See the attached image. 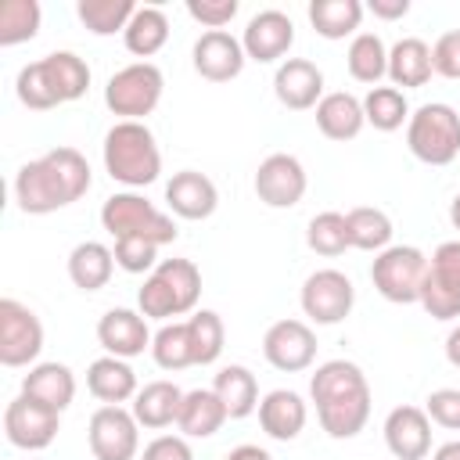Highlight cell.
<instances>
[{"label":"cell","mask_w":460,"mask_h":460,"mask_svg":"<svg viewBox=\"0 0 460 460\" xmlns=\"http://www.w3.org/2000/svg\"><path fill=\"white\" fill-rule=\"evenodd\" d=\"M90 162L75 147H54L25 162L14 176V201L25 216H50L90 190Z\"/></svg>","instance_id":"6da1fadb"},{"label":"cell","mask_w":460,"mask_h":460,"mask_svg":"<svg viewBox=\"0 0 460 460\" xmlns=\"http://www.w3.org/2000/svg\"><path fill=\"white\" fill-rule=\"evenodd\" d=\"M316 420L331 438H356L370 420V385L352 359H327L309 377Z\"/></svg>","instance_id":"7a4b0ae2"},{"label":"cell","mask_w":460,"mask_h":460,"mask_svg":"<svg viewBox=\"0 0 460 460\" xmlns=\"http://www.w3.org/2000/svg\"><path fill=\"white\" fill-rule=\"evenodd\" d=\"M90 90V65L72 50H54L25 65L14 79V93L32 111H50L58 104L79 101Z\"/></svg>","instance_id":"3957f363"},{"label":"cell","mask_w":460,"mask_h":460,"mask_svg":"<svg viewBox=\"0 0 460 460\" xmlns=\"http://www.w3.org/2000/svg\"><path fill=\"white\" fill-rule=\"evenodd\" d=\"M104 169L122 187H147L162 172V151L144 122H115L104 133Z\"/></svg>","instance_id":"277c9868"},{"label":"cell","mask_w":460,"mask_h":460,"mask_svg":"<svg viewBox=\"0 0 460 460\" xmlns=\"http://www.w3.org/2000/svg\"><path fill=\"white\" fill-rule=\"evenodd\" d=\"M198 298H201V270L190 259H162L137 291V305L147 320L194 313Z\"/></svg>","instance_id":"5b68a950"},{"label":"cell","mask_w":460,"mask_h":460,"mask_svg":"<svg viewBox=\"0 0 460 460\" xmlns=\"http://www.w3.org/2000/svg\"><path fill=\"white\" fill-rule=\"evenodd\" d=\"M406 147L424 165H449L460 155V115L442 101H428L410 111Z\"/></svg>","instance_id":"8992f818"},{"label":"cell","mask_w":460,"mask_h":460,"mask_svg":"<svg viewBox=\"0 0 460 460\" xmlns=\"http://www.w3.org/2000/svg\"><path fill=\"white\" fill-rule=\"evenodd\" d=\"M101 226H104L111 237H147V241H155L158 248L176 241V223H172V216H165V212L155 208L144 194H133V190L111 194V198L101 205Z\"/></svg>","instance_id":"52a82bcc"},{"label":"cell","mask_w":460,"mask_h":460,"mask_svg":"<svg viewBox=\"0 0 460 460\" xmlns=\"http://www.w3.org/2000/svg\"><path fill=\"white\" fill-rule=\"evenodd\" d=\"M428 270H431V259L420 248L388 244L385 252H377V259L370 266V280H374L381 298H388L395 305H410V302H420V288H424Z\"/></svg>","instance_id":"ba28073f"},{"label":"cell","mask_w":460,"mask_h":460,"mask_svg":"<svg viewBox=\"0 0 460 460\" xmlns=\"http://www.w3.org/2000/svg\"><path fill=\"white\" fill-rule=\"evenodd\" d=\"M162 90H165L162 68L151 65V61H137V65L119 68L108 79L104 104H108L111 115H119V122H140L144 115H151L158 108Z\"/></svg>","instance_id":"9c48e42d"},{"label":"cell","mask_w":460,"mask_h":460,"mask_svg":"<svg viewBox=\"0 0 460 460\" xmlns=\"http://www.w3.org/2000/svg\"><path fill=\"white\" fill-rule=\"evenodd\" d=\"M86 442L93 460H137L140 424L126 406H101L86 424Z\"/></svg>","instance_id":"30bf717a"},{"label":"cell","mask_w":460,"mask_h":460,"mask_svg":"<svg viewBox=\"0 0 460 460\" xmlns=\"http://www.w3.org/2000/svg\"><path fill=\"white\" fill-rule=\"evenodd\" d=\"M298 302H302V313H305L313 323L331 327V323H341V320L352 313V305H356V288H352V280H349L341 270H316V273L305 277Z\"/></svg>","instance_id":"8fae6325"},{"label":"cell","mask_w":460,"mask_h":460,"mask_svg":"<svg viewBox=\"0 0 460 460\" xmlns=\"http://www.w3.org/2000/svg\"><path fill=\"white\" fill-rule=\"evenodd\" d=\"M43 352V323L18 298H0V363L29 367Z\"/></svg>","instance_id":"7c38bea8"},{"label":"cell","mask_w":460,"mask_h":460,"mask_svg":"<svg viewBox=\"0 0 460 460\" xmlns=\"http://www.w3.org/2000/svg\"><path fill=\"white\" fill-rule=\"evenodd\" d=\"M58 428H61V413L47 410L43 402H36L29 395L11 399L4 410V435L14 449L40 453L58 438Z\"/></svg>","instance_id":"4fadbf2b"},{"label":"cell","mask_w":460,"mask_h":460,"mask_svg":"<svg viewBox=\"0 0 460 460\" xmlns=\"http://www.w3.org/2000/svg\"><path fill=\"white\" fill-rule=\"evenodd\" d=\"M252 187H255L262 205H270V208H295L305 198L309 176H305V169H302V162L295 155L277 151V155L259 162Z\"/></svg>","instance_id":"5bb4252c"},{"label":"cell","mask_w":460,"mask_h":460,"mask_svg":"<svg viewBox=\"0 0 460 460\" xmlns=\"http://www.w3.org/2000/svg\"><path fill=\"white\" fill-rule=\"evenodd\" d=\"M262 356L273 370H284V374L309 370L316 359V334L305 320H277L262 334Z\"/></svg>","instance_id":"9a60e30c"},{"label":"cell","mask_w":460,"mask_h":460,"mask_svg":"<svg viewBox=\"0 0 460 460\" xmlns=\"http://www.w3.org/2000/svg\"><path fill=\"white\" fill-rule=\"evenodd\" d=\"M190 58H194V72L201 79H208V83H230V79H237L241 68H244V61H248L241 40L230 36L226 29L201 32L198 43H194V50H190Z\"/></svg>","instance_id":"2e32d148"},{"label":"cell","mask_w":460,"mask_h":460,"mask_svg":"<svg viewBox=\"0 0 460 460\" xmlns=\"http://www.w3.org/2000/svg\"><path fill=\"white\" fill-rule=\"evenodd\" d=\"M295 43V22L284 14V11H259L248 25H244V36H241V47L252 61L259 65H273L280 61Z\"/></svg>","instance_id":"e0dca14e"},{"label":"cell","mask_w":460,"mask_h":460,"mask_svg":"<svg viewBox=\"0 0 460 460\" xmlns=\"http://www.w3.org/2000/svg\"><path fill=\"white\" fill-rule=\"evenodd\" d=\"M273 93L291 111H309L323 101V72L309 58H288L273 72Z\"/></svg>","instance_id":"ac0fdd59"},{"label":"cell","mask_w":460,"mask_h":460,"mask_svg":"<svg viewBox=\"0 0 460 460\" xmlns=\"http://www.w3.org/2000/svg\"><path fill=\"white\" fill-rule=\"evenodd\" d=\"M385 446L395 460H424L431 453V417L420 406H395L385 417Z\"/></svg>","instance_id":"d6986e66"},{"label":"cell","mask_w":460,"mask_h":460,"mask_svg":"<svg viewBox=\"0 0 460 460\" xmlns=\"http://www.w3.org/2000/svg\"><path fill=\"white\" fill-rule=\"evenodd\" d=\"M165 205H169L172 216L198 223V219H208V216L216 212L219 190H216V183H212L205 172H198V169H180V172H172V180L165 183Z\"/></svg>","instance_id":"ffe728a7"},{"label":"cell","mask_w":460,"mask_h":460,"mask_svg":"<svg viewBox=\"0 0 460 460\" xmlns=\"http://www.w3.org/2000/svg\"><path fill=\"white\" fill-rule=\"evenodd\" d=\"M97 341L108 356L119 359H133L144 349H151V331H147V316L137 309H108L97 320Z\"/></svg>","instance_id":"44dd1931"},{"label":"cell","mask_w":460,"mask_h":460,"mask_svg":"<svg viewBox=\"0 0 460 460\" xmlns=\"http://www.w3.org/2000/svg\"><path fill=\"white\" fill-rule=\"evenodd\" d=\"M305 420H309V410H305L302 395L291 392V388H273V392H266L259 399V424H262V431L273 442L298 438L302 428H305Z\"/></svg>","instance_id":"7402d4cb"},{"label":"cell","mask_w":460,"mask_h":460,"mask_svg":"<svg viewBox=\"0 0 460 460\" xmlns=\"http://www.w3.org/2000/svg\"><path fill=\"white\" fill-rule=\"evenodd\" d=\"M22 395L43 402V406L54 410V413H65V410L72 406V399H75V374H72L65 363H58V359L36 363V367H29V374L22 377Z\"/></svg>","instance_id":"603a6c76"},{"label":"cell","mask_w":460,"mask_h":460,"mask_svg":"<svg viewBox=\"0 0 460 460\" xmlns=\"http://www.w3.org/2000/svg\"><path fill=\"white\" fill-rule=\"evenodd\" d=\"M86 388L93 399H101L104 406H122L129 399H137V374L126 359L119 356H101L86 367Z\"/></svg>","instance_id":"cb8c5ba5"},{"label":"cell","mask_w":460,"mask_h":460,"mask_svg":"<svg viewBox=\"0 0 460 460\" xmlns=\"http://www.w3.org/2000/svg\"><path fill=\"white\" fill-rule=\"evenodd\" d=\"M367 126V115H363V101L345 93V90H334V93H323V101L316 104V129L327 137V140H352L359 137V129Z\"/></svg>","instance_id":"d4e9b609"},{"label":"cell","mask_w":460,"mask_h":460,"mask_svg":"<svg viewBox=\"0 0 460 460\" xmlns=\"http://www.w3.org/2000/svg\"><path fill=\"white\" fill-rule=\"evenodd\" d=\"M180 406H183V392L172 381H151L137 392L133 399V417L140 428L147 431H162L169 424L180 420Z\"/></svg>","instance_id":"484cf974"},{"label":"cell","mask_w":460,"mask_h":460,"mask_svg":"<svg viewBox=\"0 0 460 460\" xmlns=\"http://www.w3.org/2000/svg\"><path fill=\"white\" fill-rule=\"evenodd\" d=\"M226 420H230L226 406L219 402V395L212 388L183 392V406H180V420H176L183 438H212Z\"/></svg>","instance_id":"4316f807"},{"label":"cell","mask_w":460,"mask_h":460,"mask_svg":"<svg viewBox=\"0 0 460 460\" xmlns=\"http://www.w3.org/2000/svg\"><path fill=\"white\" fill-rule=\"evenodd\" d=\"M431 72H435L431 47L424 40L406 36L388 50V79H392L395 90H417L431 79Z\"/></svg>","instance_id":"83f0119b"},{"label":"cell","mask_w":460,"mask_h":460,"mask_svg":"<svg viewBox=\"0 0 460 460\" xmlns=\"http://www.w3.org/2000/svg\"><path fill=\"white\" fill-rule=\"evenodd\" d=\"M115 270V252L101 241H83L68 252V280L79 291H101L111 280Z\"/></svg>","instance_id":"f1b7e54d"},{"label":"cell","mask_w":460,"mask_h":460,"mask_svg":"<svg viewBox=\"0 0 460 460\" xmlns=\"http://www.w3.org/2000/svg\"><path fill=\"white\" fill-rule=\"evenodd\" d=\"M212 392L219 395V402L226 406V417L230 420H244L248 413L259 410V385H255V374L241 363H230L216 374L212 381Z\"/></svg>","instance_id":"f546056e"},{"label":"cell","mask_w":460,"mask_h":460,"mask_svg":"<svg viewBox=\"0 0 460 460\" xmlns=\"http://www.w3.org/2000/svg\"><path fill=\"white\" fill-rule=\"evenodd\" d=\"M363 4L359 0H309V22L316 36L323 40H345L359 29L363 22Z\"/></svg>","instance_id":"4dcf8cb0"},{"label":"cell","mask_w":460,"mask_h":460,"mask_svg":"<svg viewBox=\"0 0 460 460\" xmlns=\"http://www.w3.org/2000/svg\"><path fill=\"white\" fill-rule=\"evenodd\" d=\"M345 68L356 83L377 86L388 75V50H385L381 36L377 32H356L349 43V54H345Z\"/></svg>","instance_id":"1f68e13d"},{"label":"cell","mask_w":460,"mask_h":460,"mask_svg":"<svg viewBox=\"0 0 460 460\" xmlns=\"http://www.w3.org/2000/svg\"><path fill=\"white\" fill-rule=\"evenodd\" d=\"M169 40V18L162 14V7H137V14L129 18L126 32H122V43L129 54L137 58H151L165 47Z\"/></svg>","instance_id":"d6a6232c"},{"label":"cell","mask_w":460,"mask_h":460,"mask_svg":"<svg viewBox=\"0 0 460 460\" xmlns=\"http://www.w3.org/2000/svg\"><path fill=\"white\" fill-rule=\"evenodd\" d=\"M345 230H349V244L359 252H385L392 244V219L381 208L359 205L352 212H345Z\"/></svg>","instance_id":"836d02e7"},{"label":"cell","mask_w":460,"mask_h":460,"mask_svg":"<svg viewBox=\"0 0 460 460\" xmlns=\"http://www.w3.org/2000/svg\"><path fill=\"white\" fill-rule=\"evenodd\" d=\"M75 14L93 36H115V32H126L129 18L137 14V4L133 0H79Z\"/></svg>","instance_id":"e575fe53"},{"label":"cell","mask_w":460,"mask_h":460,"mask_svg":"<svg viewBox=\"0 0 460 460\" xmlns=\"http://www.w3.org/2000/svg\"><path fill=\"white\" fill-rule=\"evenodd\" d=\"M187 331H190L194 367H208V363H216V359L223 356L226 327H223V316H219V313H212V309H198V313H190Z\"/></svg>","instance_id":"d590c367"},{"label":"cell","mask_w":460,"mask_h":460,"mask_svg":"<svg viewBox=\"0 0 460 460\" xmlns=\"http://www.w3.org/2000/svg\"><path fill=\"white\" fill-rule=\"evenodd\" d=\"M363 115L374 129L381 133H395L402 122H410V104L406 93L395 86H370V93L363 97Z\"/></svg>","instance_id":"8d00e7d4"},{"label":"cell","mask_w":460,"mask_h":460,"mask_svg":"<svg viewBox=\"0 0 460 460\" xmlns=\"http://www.w3.org/2000/svg\"><path fill=\"white\" fill-rule=\"evenodd\" d=\"M151 356L162 370H187L194 367V352H190V331H187V320H172V323H162L158 334L151 338Z\"/></svg>","instance_id":"74e56055"},{"label":"cell","mask_w":460,"mask_h":460,"mask_svg":"<svg viewBox=\"0 0 460 460\" xmlns=\"http://www.w3.org/2000/svg\"><path fill=\"white\" fill-rule=\"evenodd\" d=\"M43 11L36 0H4L0 4V47L25 43L40 32Z\"/></svg>","instance_id":"f35d334b"},{"label":"cell","mask_w":460,"mask_h":460,"mask_svg":"<svg viewBox=\"0 0 460 460\" xmlns=\"http://www.w3.org/2000/svg\"><path fill=\"white\" fill-rule=\"evenodd\" d=\"M305 244L316 255H323V259H334L345 248H352L349 244V230H345V216L341 212H320V216H313L309 226H305Z\"/></svg>","instance_id":"ab89813d"},{"label":"cell","mask_w":460,"mask_h":460,"mask_svg":"<svg viewBox=\"0 0 460 460\" xmlns=\"http://www.w3.org/2000/svg\"><path fill=\"white\" fill-rule=\"evenodd\" d=\"M420 305L431 320H456L460 316V284L442 277L438 270H428L420 288Z\"/></svg>","instance_id":"60d3db41"},{"label":"cell","mask_w":460,"mask_h":460,"mask_svg":"<svg viewBox=\"0 0 460 460\" xmlns=\"http://www.w3.org/2000/svg\"><path fill=\"white\" fill-rule=\"evenodd\" d=\"M115 266L126 273H151L158 266V244L147 237H115Z\"/></svg>","instance_id":"b9f144b4"},{"label":"cell","mask_w":460,"mask_h":460,"mask_svg":"<svg viewBox=\"0 0 460 460\" xmlns=\"http://www.w3.org/2000/svg\"><path fill=\"white\" fill-rule=\"evenodd\" d=\"M424 413L431 417V424L460 431V388H435L424 399Z\"/></svg>","instance_id":"7bdbcfd3"},{"label":"cell","mask_w":460,"mask_h":460,"mask_svg":"<svg viewBox=\"0 0 460 460\" xmlns=\"http://www.w3.org/2000/svg\"><path fill=\"white\" fill-rule=\"evenodd\" d=\"M187 14L198 25H205L208 32H216V29H223V25L234 22L237 0H187Z\"/></svg>","instance_id":"ee69618b"},{"label":"cell","mask_w":460,"mask_h":460,"mask_svg":"<svg viewBox=\"0 0 460 460\" xmlns=\"http://www.w3.org/2000/svg\"><path fill=\"white\" fill-rule=\"evenodd\" d=\"M431 65H435V75H446V79H460V29H449L435 40L431 47Z\"/></svg>","instance_id":"f6af8a7d"},{"label":"cell","mask_w":460,"mask_h":460,"mask_svg":"<svg viewBox=\"0 0 460 460\" xmlns=\"http://www.w3.org/2000/svg\"><path fill=\"white\" fill-rule=\"evenodd\" d=\"M140 460H194V453L183 435H158L144 446Z\"/></svg>","instance_id":"bcb514c9"},{"label":"cell","mask_w":460,"mask_h":460,"mask_svg":"<svg viewBox=\"0 0 460 460\" xmlns=\"http://www.w3.org/2000/svg\"><path fill=\"white\" fill-rule=\"evenodd\" d=\"M431 270H438L442 277H449V280L460 284V241H446V244H438L435 255H431Z\"/></svg>","instance_id":"7dc6e473"},{"label":"cell","mask_w":460,"mask_h":460,"mask_svg":"<svg viewBox=\"0 0 460 460\" xmlns=\"http://www.w3.org/2000/svg\"><path fill=\"white\" fill-rule=\"evenodd\" d=\"M367 11L381 22H395V18H406L410 14V0H370Z\"/></svg>","instance_id":"c3c4849f"},{"label":"cell","mask_w":460,"mask_h":460,"mask_svg":"<svg viewBox=\"0 0 460 460\" xmlns=\"http://www.w3.org/2000/svg\"><path fill=\"white\" fill-rule=\"evenodd\" d=\"M226 460H273L262 446H252V442H244V446H234L230 453H226Z\"/></svg>","instance_id":"681fc988"},{"label":"cell","mask_w":460,"mask_h":460,"mask_svg":"<svg viewBox=\"0 0 460 460\" xmlns=\"http://www.w3.org/2000/svg\"><path fill=\"white\" fill-rule=\"evenodd\" d=\"M446 359L460 370V323L449 331V338H446Z\"/></svg>","instance_id":"f907efd6"},{"label":"cell","mask_w":460,"mask_h":460,"mask_svg":"<svg viewBox=\"0 0 460 460\" xmlns=\"http://www.w3.org/2000/svg\"><path fill=\"white\" fill-rule=\"evenodd\" d=\"M431 460H460V442H442V446L431 453Z\"/></svg>","instance_id":"816d5d0a"},{"label":"cell","mask_w":460,"mask_h":460,"mask_svg":"<svg viewBox=\"0 0 460 460\" xmlns=\"http://www.w3.org/2000/svg\"><path fill=\"white\" fill-rule=\"evenodd\" d=\"M449 223H453V230H460V194L449 201Z\"/></svg>","instance_id":"f5cc1de1"}]
</instances>
